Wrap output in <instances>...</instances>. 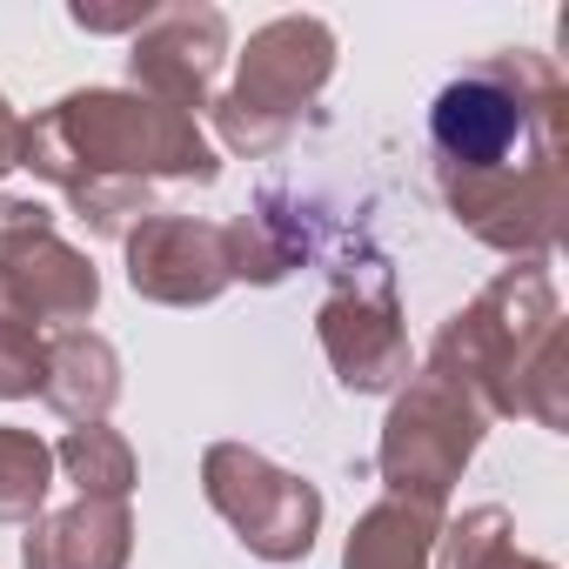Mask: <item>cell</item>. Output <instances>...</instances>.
Listing matches in <instances>:
<instances>
[{"mask_svg":"<svg viewBox=\"0 0 569 569\" xmlns=\"http://www.w3.org/2000/svg\"><path fill=\"white\" fill-rule=\"evenodd\" d=\"M121 241H128V281H134V296H148V302L201 309V302H214L234 281V268H228V228L221 221L148 214Z\"/></svg>","mask_w":569,"mask_h":569,"instance_id":"obj_9","label":"cell"},{"mask_svg":"<svg viewBox=\"0 0 569 569\" xmlns=\"http://www.w3.org/2000/svg\"><path fill=\"white\" fill-rule=\"evenodd\" d=\"M509 549H516V522H509V509L482 502V509H469L462 522H442V536H436V562H429V569H502Z\"/></svg>","mask_w":569,"mask_h":569,"instance_id":"obj_17","label":"cell"},{"mask_svg":"<svg viewBox=\"0 0 569 569\" xmlns=\"http://www.w3.org/2000/svg\"><path fill=\"white\" fill-rule=\"evenodd\" d=\"M74 14V28H88V34H141L148 28V0H134V8H88V0H81V8H68Z\"/></svg>","mask_w":569,"mask_h":569,"instance_id":"obj_20","label":"cell"},{"mask_svg":"<svg viewBox=\"0 0 569 569\" xmlns=\"http://www.w3.org/2000/svg\"><path fill=\"white\" fill-rule=\"evenodd\" d=\"M54 489V449L34 429H0V522H34Z\"/></svg>","mask_w":569,"mask_h":569,"instance_id":"obj_15","label":"cell"},{"mask_svg":"<svg viewBox=\"0 0 569 569\" xmlns=\"http://www.w3.org/2000/svg\"><path fill=\"white\" fill-rule=\"evenodd\" d=\"M322 349H329L342 389H356V396H382V389L409 382V329L396 309V281L382 268L342 281L322 302Z\"/></svg>","mask_w":569,"mask_h":569,"instance_id":"obj_8","label":"cell"},{"mask_svg":"<svg viewBox=\"0 0 569 569\" xmlns=\"http://www.w3.org/2000/svg\"><path fill=\"white\" fill-rule=\"evenodd\" d=\"M0 281H8V296L48 329H74V322H88L94 316V302H101V274H94V261L81 254V248H68L61 234H41V241H28V248H14V254H0Z\"/></svg>","mask_w":569,"mask_h":569,"instance_id":"obj_10","label":"cell"},{"mask_svg":"<svg viewBox=\"0 0 569 569\" xmlns=\"http://www.w3.org/2000/svg\"><path fill=\"white\" fill-rule=\"evenodd\" d=\"M436 536H442V509L436 502L382 496L376 509L356 516L342 569H429L436 562Z\"/></svg>","mask_w":569,"mask_h":569,"instance_id":"obj_13","label":"cell"},{"mask_svg":"<svg viewBox=\"0 0 569 569\" xmlns=\"http://www.w3.org/2000/svg\"><path fill=\"white\" fill-rule=\"evenodd\" d=\"M54 234V208L48 201H21V194H0V254H14L28 241Z\"/></svg>","mask_w":569,"mask_h":569,"instance_id":"obj_19","label":"cell"},{"mask_svg":"<svg viewBox=\"0 0 569 569\" xmlns=\"http://www.w3.org/2000/svg\"><path fill=\"white\" fill-rule=\"evenodd\" d=\"M21 154H28V121L8 108V94H0V174H14Z\"/></svg>","mask_w":569,"mask_h":569,"instance_id":"obj_21","label":"cell"},{"mask_svg":"<svg viewBox=\"0 0 569 569\" xmlns=\"http://www.w3.org/2000/svg\"><path fill=\"white\" fill-rule=\"evenodd\" d=\"M296 254H302V241L281 234L268 214L228 221V268H234V281H281L296 268Z\"/></svg>","mask_w":569,"mask_h":569,"instance_id":"obj_18","label":"cell"},{"mask_svg":"<svg viewBox=\"0 0 569 569\" xmlns=\"http://www.w3.org/2000/svg\"><path fill=\"white\" fill-rule=\"evenodd\" d=\"M41 382H48V336H41V322L8 296V281H0V402L41 396Z\"/></svg>","mask_w":569,"mask_h":569,"instance_id":"obj_16","label":"cell"},{"mask_svg":"<svg viewBox=\"0 0 569 569\" xmlns=\"http://www.w3.org/2000/svg\"><path fill=\"white\" fill-rule=\"evenodd\" d=\"M228 61V14L221 8H154L148 28L134 34L128 48V74H134V94L174 108L194 121V108H214V74Z\"/></svg>","mask_w":569,"mask_h":569,"instance_id":"obj_7","label":"cell"},{"mask_svg":"<svg viewBox=\"0 0 569 569\" xmlns=\"http://www.w3.org/2000/svg\"><path fill=\"white\" fill-rule=\"evenodd\" d=\"M562 329L556 316V281L542 261H516L502 268L489 289L456 309L436 336V369H449L489 416H516L522 402V376L536 362V349Z\"/></svg>","mask_w":569,"mask_h":569,"instance_id":"obj_3","label":"cell"},{"mask_svg":"<svg viewBox=\"0 0 569 569\" xmlns=\"http://www.w3.org/2000/svg\"><path fill=\"white\" fill-rule=\"evenodd\" d=\"M54 469H68V482H74L88 502H128V489H134V449H128V436H114L108 422L68 429V442L54 449Z\"/></svg>","mask_w":569,"mask_h":569,"instance_id":"obj_14","label":"cell"},{"mask_svg":"<svg viewBox=\"0 0 569 569\" xmlns=\"http://www.w3.org/2000/svg\"><path fill=\"white\" fill-rule=\"evenodd\" d=\"M336 74V28L316 14H281L248 34L234 88L208 108L234 154H274Z\"/></svg>","mask_w":569,"mask_h":569,"instance_id":"obj_4","label":"cell"},{"mask_svg":"<svg viewBox=\"0 0 569 569\" xmlns=\"http://www.w3.org/2000/svg\"><path fill=\"white\" fill-rule=\"evenodd\" d=\"M128 556H134L128 502H88V496L54 516H34L21 542L28 569H128Z\"/></svg>","mask_w":569,"mask_h":569,"instance_id":"obj_11","label":"cell"},{"mask_svg":"<svg viewBox=\"0 0 569 569\" xmlns=\"http://www.w3.org/2000/svg\"><path fill=\"white\" fill-rule=\"evenodd\" d=\"M502 569H556V562H542V556H522V549H509V562Z\"/></svg>","mask_w":569,"mask_h":569,"instance_id":"obj_22","label":"cell"},{"mask_svg":"<svg viewBox=\"0 0 569 569\" xmlns=\"http://www.w3.org/2000/svg\"><path fill=\"white\" fill-rule=\"evenodd\" d=\"M201 489L214 502V516L241 536L248 556L261 562H302L316 549L322 529V489L274 469L261 449L248 442H214L201 456Z\"/></svg>","mask_w":569,"mask_h":569,"instance_id":"obj_6","label":"cell"},{"mask_svg":"<svg viewBox=\"0 0 569 569\" xmlns=\"http://www.w3.org/2000/svg\"><path fill=\"white\" fill-rule=\"evenodd\" d=\"M41 181H54L94 234H128L161 214L154 181H214V148L201 128L134 88H74L41 121H28V154Z\"/></svg>","mask_w":569,"mask_h":569,"instance_id":"obj_2","label":"cell"},{"mask_svg":"<svg viewBox=\"0 0 569 569\" xmlns=\"http://www.w3.org/2000/svg\"><path fill=\"white\" fill-rule=\"evenodd\" d=\"M41 396L68 422H81V429L101 422L121 402V356H114V342L94 336V329H61L48 342V382H41Z\"/></svg>","mask_w":569,"mask_h":569,"instance_id":"obj_12","label":"cell"},{"mask_svg":"<svg viewBox=\"0 0 569 569\" xmlns=\"http://www.w3.org/2000/svg\"><path fill=\"white\" fill-rule=\"evenodd\" d=\"M569 81L542 54H489L456 74L429 108L436 181L449 214L516 254L542 261L569 221V168H562Z\"/></svg>","mask_w":569,"mask_h":569,"instance_id":"obj_1","label":"cell"},{"mask_svg":"<svg viewBox=\"0 0 569 569\" xmlns=\"http://www.w3.org/2000/svg\"><path fill=\"white\" fill-rule=\"evenodd\" d=\"M482 429H489V409L449 376V369H416L409 389L396 396L389 422H382V482L389 496H409V502H449V489L462 482L469 456L482 449Z\"/></svg>","mask_w":569,"mask_h":569,"instance_id":"obj_5","label":"cell"}]
</instances>
